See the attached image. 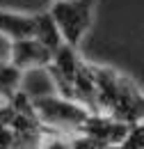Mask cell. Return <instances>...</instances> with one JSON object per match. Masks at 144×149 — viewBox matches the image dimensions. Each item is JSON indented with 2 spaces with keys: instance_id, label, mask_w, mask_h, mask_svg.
Returning a JSON list of instances; mask_svg holds the SVG:
<instances>
[{
  "instance_id": "obj_1",
  "label": "cell",
  "mask_w": 144,
  "mask_h": 149,
  "mask_svg": "<svg viewBox=\"0 0 144 149\" xmlns=\"http://www.w3.org/2000/svg\"><path fill=\"white\" fill-rule=\"evenodd\" d=\"M96 83V103L98 112L110 115L128 126H135L144 119V94L142 90L124 74L91 64Z\"/></svg>"
},
{
  "instance_id": "obj_2",
  "label": "cell",
  "mask_w": 144,
  "mask_h": 149,
  "mask_svg": "<svg viewBox=\"0 0 144 149\" xmlns=\"http://www.w3.org/2000/svg\"><path fill=\"white\" fill-rule=\"evenodd\" d=\"M30 101L41 126L53 131L80 133L82 124L89 117V110L85 106L71 99H64L60 94H37V96H30Z\"/></svg>"
},
{
  "instance_id": "obj_3",
  "label": "cell",
  "mask_w": 144,
  "mask_h": 149,
  "mask_svg": "<svg viewBox=\"0 0 144 149\" xmlns=\"http://www.w3.org/2000/svg\"><path fill=\"white\" fill-rule=\"evenodd\" d=\"M48 14L53 16L55 25L62 35V41L78 48L85 32L91 25L94 0H55Z\"/></svg>"
},
{
  "instance_id": "obj_4",
  "label": "cell",
  "mask_w": 144,
  "mask_h": 149,
  "mask_svg": "<svg viewBox=\"0 0 144 149\" xmlns=\"http://www.w3.org/2000/svg\"><path fill=\"white\" fill-rule=\"evenodd\" d=\"M51 51L44 48L35 37L28 39H16L12 41V48H9V62L21 69V71H28V69H46L51 64Z\"/></svg>"
},
{
  "instance_id": "obj_5",
  "label": "cell",
  "mask_w": 144,
  "mask_h": 149,
  "mask_svg": "<svg viewBox=\"0 0 144 149\" xmlns=\"http://www.w3.org/2000/svg\"><path fill=\"white\" fill-rule=\"evenodd\" d=\"M0 35L9 41L35 37V19L12 12H0Z\"/></svg>"
},
{
  "instance_id": "obj_6",
  "label": "cell",
  "mask_w": 144,
  "mask_h": 149,
  "mask_svg": "<svg viewBox=\"0 0 144 149\" xmlns=\"http://www.w3.org/2000/svg\"><path fill=\"white\" fill-rule=\"evenodd\" d=\"M32 19H35V39L44 48H48L51 55H53L55 51L64 44V41H62V35H60V30H57V25H55V21H53V16H51L48 12H41V14H35Z\"/></svg>"
},
{
  "instance_id": "obj_7",
  "label": "cell",
  "mask_w": 144,
  "mask_h": 149,
  "mask_svg": "<svg viewBox=\"0 0 144 149\" xmlns=\"http://www.w3.org/2000/svg\"><path fill=\"white\" fill-rule=\"evenodd\" d=\"M2 103H5V101H2V99H0V106H2Z\"/></svg>"
}]
</instances>
